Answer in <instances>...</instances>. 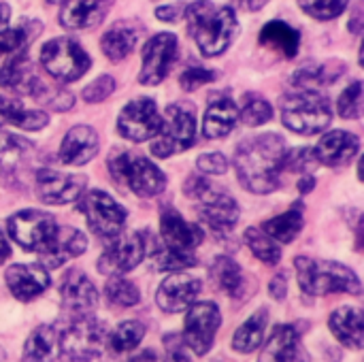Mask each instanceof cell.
Returning <instances> with one entry per match:
<instances>
[{
	"instance_id": "42",
	"label": "cell",
	"mask_w": 364,
	"mask_h": 362,
	"mask_svg": "<svg viewBox=\"0 0 364 362\" xmlns=\"http://www.w3.org/2000/svg\"><path fill=\"white\" fill-rule=\"evenodd\" d=\"M239 115H241V119H243L247 126L254 128V126L267 124V122L273 117V109H271V105H269L262 96H258V94H247V96L243 98V107H241Z\"/></svg>"
},
{
	"instance_id": "7",
	"label": "cell",
	"mask_w": 364,
	"mask_h": 362,
	"mask_svg": "<svg viewBox=\"0 0 364 362\" xmlns=\"http://www.w3.org/2000/svg\"><path fill=\"white\" fill-rule=\"evenodd\" d=\"M109 171L115 181L126 183L141 198L158 196L166 188V175L151 160L134 151L115 154L109 162Z\"/></svg>"
},
{
	"instance_id": "8",
	"label": "cell",
	"mask_w": 364,
	"mask_h": 362,
	"mask_svg": "<svg viewBox=\"0 0 364 362\" xmlns=\"http://www.w3.org/2000/svg\"><path fill=\"white\" fill-rule=\"evenodd\" d=\"M41 64L55 81L70 83L87 73V68L92 66V60L77 41L62 36L43 45Z\"/></svg>"
},
{
	"instance_id": "54",
	"label": "cell",
	"mask_w": 364,
	"mask_h": 362,
	"mask_svg": "<svg viewBox=\"0 0 364 362\" xmlns=\"http://www.w3.org/2000/svg\"><path fill=\"white\" fill-rule=\"evenodd\" d=\"M9 19H11V9L9 4H0V32H4L9 28Z\"/></svg>"
},
{
	"instance_id": "29",
	"label": "cell",
	"mask_w": 364,
	"mask_h": 362,
	"mask_svg": "<svg viewBox=\"0 0 364 362\" xmlns=\"http://www.w3.org/2000/svg\"><path fill=\"white\" fill-rule=\"evenodd\" d=\"M328 326L343 346L352 350H363V312L358 307H339L337 312H333Z\"/></svg>"
},
{
	"instance_id": "15",
	"label": "cell",
	"mask_w": 364,
	"mask_h": 362,
	"mask_svg": "<svg viewBox=\"0 0 364 362\" xmlns=\"http://www.w3.org/2000/svg\"><path fill=\"white\" fill-rule=\"evenodd\" d=\"M160 126H162V117L151 98H136L128 102L117 119L119 134L136 143L154 139Z\"/></svg>"
},
{
	"instance_id": "14",
	"label": "cell",
	"mask_w": 364,
	"mask_h": 362,
	"mask_svg": "<svg viewBox=\"0 0 364 362\" xmlns=\"http://www.w3.org/2000/svg\"><path fill=\"white\" fill-rule=\"evenodd\" d=\"M179 41L171 32H160L154 38L147 41L143 47V64L139 81L143 85H158L166 79L168 70L173 68V62L177 58Z\"/></svg>"
},
{
	"instance_id": "3",
	"label": "cell",
	"mask_w": 364,
	"mask_h": 362,
	"mask_svg": "<svg viewBox=\"0 0 364 362\" xmlns=\"http://www.w3.org/2000/svg\"><path fill=\"white\" fill-rule=\"evenodd\" d=\"M294 267H296L299 282L305 294H311V297H326L335 292L360 294L363 290L358 275L341 262L314 260V258L301 256L294 260Z\"/></svg>"
},
{
	"instance_id": "12",
	"label": "cell",
	"mask_w": 364,
	"mask_h": 362,
	"mask_svg": "<svg viewBox=\"0 0 364 362\" xmlns=\"http://www.w3.org/2000/svg\"><path fill=\"white\" fill-rule=\"evenodd\" d=\"M220 322H222V318H220V309L215 303L205 301V303L190 305V312L186 316V326H183L186 346L196 356H205L213 346Z\"/></svg>"
},
{
	"instance_id": "21",
	"label": "cell",
	"mask_w": 364,
	"mask_h": 362,
	"mask_svg": "<svg viewBox=\"0 0 364 362\" xmlns=\"http://www.w3.org/2000/svg\"><path fill=\"white\" fill-rule=\"evenodd\" d=\"M160 237L166 247L194 252L203 243V230L183 220V215L175 209H164L160 213Z\"/></svg>"
},
{
	"instance_id": "31",
	"label": "cell",
	"mask_w": 364,
	"mask_h": 362,
	"mask_svg": "<svg viewBox=\"0 0 364 362\" xmlns=\"http://www.w3.org/2000/svg\"><path fill=\"white\" fill-rule=\"evenodd\" d=\"M11 124L21 130H41L49 124V115L43 111L26 109L13 96H0V126Z\"/></svg>"
},
{
	"instance_id": "10",
	"label": "cell",
	"mask_w": 364,
	"mask_h": 362,
	"mask_svg": "<svg viewBox=\"0 0 364 362\" xmlns=\"http://www.w3.org/2000/svg\"><path fill=\"white\" fill-rule=\"evenodd\" d=\"M79 211L85 215L87 226L98 237L113 239L126 226V209L102 190L87 192L79 203Z\"/></svg>"
},
{
	"instance_id": "13",
	"label": "cell",
	"mask_w": 364,
	"mask_h": 362,
	"mask_svg": "<svg viewBox=\"0 0 364 362\" xmlns=\"http://www.w3.org/2000/svg\"><path fill=\"white\" fill-rule=\"evenodd\" d=\"M58 228L53 215L36 211V209H26L17 211L6 220V230L9 235L28 252H38L53 235Z\"/></svg>"
},
{
	"instance_id": "1",
	"label": "cell",
	"mask_w": 364,
	"mask_h": 362,
	"mask_svg": "<svg viewBox=\"0 0 364 362\" xmlns=\"http://www.w3.org/2000/svg\"><path fill=\"white\" fill-rule=\"evenodd\" d=\"M286 143L279 134L267 132L245 139L237 147L235 169L243 188L254 194H269L279 188V171L284 169Z\"/></svg>"
},
{
	"instance_id": "17",
	"label": "cell",
	"mask_w": 364,
	"mask_h": 362,
	"mask_svg": "<svg viewBox=\"0 0 364 362\" xmlns=\"http://www.w3.org/2000/svg\"><path fill=\"white\" fill-rule=\"evenodd\" d=\"M60 297L62 305L70 316H87L98 305V290L90 282V277L79 271L70 269L60 282Z\"/></svg>"
},
{
	"instance_id": "26",
	"label": "cell",
	"mask_w": 364,
	"mask_h": 362,
	"mask_svg": "<svg viewBox=\"0 0 364 362\" xmlns=\"http://www.w3.org/2000/svg\"><path fill=\"white\" fill-rule=\"evenodd\" d=\"M239 119V109L237 105L226 98V96H215L209 100L205 119H203V130L207 139H222L228 137Z\"/></svg>"
},
{
	"instance_id": "16",
	"label": "cell",
	"mask_w": 364,
	"mask_h": 362,
	"mask_svg": "<svg viewBox=\"0 0 364 362\" xmlns=\"http://www.w3.org/2000/svg\"><path fill=\"white\" fill-rule=\"evenodd\" d=\"M85 188L83 175H66L53 169L36 171V194L45 205H66L81 196Z\"/></svg>"
},
{
	"instance_id": "18",
	"label": "cell",
	"mask_w": 364,
	"mask_h": 362,
	"mask_svg": "<svg viewBox=\"0 0 364 362\" xmlns=\"http://www.w3.org/2000/svg\"><path fill=\"white\" fill-rule=\"evenodd\" d=\"M87 247V239L81 230L70 226H58L51 239L38 250V258L45 267H62L64 262L81 256Z\"/></svg>"
},
{
	"instance_id": "53",
	"label": "cell",
	"mask_w": 364,
	"mask_h": 362,
	"mask_svg": "<svg viewBox=\"0 0 364 362\" xmlns=\"http://www.w3.org/2000/svg\"><path fill=\"white\" fill-rule=\"evenodd\" d=\"M235 4H239L241 9H245V11H260L269 0H232Z\"/></svg>"
},
{
	"instance_id": "27",
	"label": "cell",
	"mask_w": 364,
	"mask_h": 362,
	"mask_svg": "<svg viewBox=\"0 0 364 362\" xmlns=\"http://www.w3.org/2000/svg\"><path fill=\"white\" fill-rule=\"evenodd\" d=\"M60 358V337L55 324H43L32 331L23 344V362H53Z\"/></svg>"
},
{
	"instance_id": "41",
	"label": "cell",
	"mask_w": 364,
	"mask_h": 362,
	"mask_svg": "<svg viewBox=\"0 0 364 362\" xmlns=\"http://www.w3.org/2000/svg\"><path fill=\"white\" fill-rule=\"evenodd\" d=\"M154 262H156V269H160V271H175L177 273V271L194 267L196 256H194V252H183V250H173V247L162 245V250L156 252Z\"/></svg>"
},
{
	"instance_id": "52",
	"label": "cell",
	"mask_w": 364,
	"mask_h": 362,
	"mask_svg": "<svg viewBox=\"0 0 364 362\" xmlns=\"http://www.w3.org/2000/svg\"><path fill=\"white\" fill-rule=\"evenodd\" d=\"M164 362H192V358L188 356V352L181 346H175V348H168V354H166Z\"/></svg>"
},
{
	"instance_id": "37",
	"label": "cell",
	"mask_w": 364,
	"mask_h": 362,
	"mask_svg": "<svg viewBox=\"0 0 364 362\" xmlns=\"http://www.w3.org/2000/svg\"><path fill=\"white\" fill-rule=\"evenodd\" d=\"M301 230H303V211L296 207L262 224V233H267L273 241H279V243L294 241Z\"/></svg>"
},
{
	"instance_id": "48",
	"label": "cell",
	"mask_w": 364,
	"mask_h": 362,
	"mask_svg": "<svg viewBox=\"0 0 364 362\" xmlns=\"http://www.w3.org/2000/svg\"><path fill=\"white\" fill-rule=\"evenodd\" d=\"M215 77H218L215 70H209V68H203V66H190V68L181 75L179 83H181V87H183L186 92H194V90H198L200 85L215 81Z\"/></svg>"
},
{
	"instance_id": "33",
	"label": "cell",
	"mask_w": 364,
	"mask_h": 362,
	"mask_svg": "<svg viewBox=\"0 0 364 362\" xmlns=\"http://www.w3.org/2000/svg\"><path fill=\"white\" fill-rule=\"evenodd\" d=\"M260 43L279 51L286 58H294L299 53L301 34L299 30H294L292 26L284 21H269L260 32Z\"/></svg>"
},
{
	"instance_id": "38",
	"label": "cell",
	"mask_w": 364,
	"mask_h": 362,
	"mask_svg": "<svg viewBox=\"0 0 364 362\" xmlns=\"http://www.w3.org/2000/svg\"><path fill=\"white\" fill-rule=\"evenodd\" d=\"M143 337H145V326L136 320H128L122 322L111 335H107V348L113 354H124L134 350L143 341Z\"/></svg>"
},
{
	"instance_id": "19",
	"label": "cell",
	"mask_w": 364,
	"mask_h": 362,
	"mask_svg": "<svg viewBox=\"0 0 364 362\" xmlns=\"http://www.w3.org/2000/svg\"><path fill=\"white\" fill-rule=\"evenodd\" d=\"M200 294V282L186 275V273H173L171 277H166L158 292H156V303L160 309L168 312V314H177L188 309L190 305H194L196 297Z\"/></svg>"
},
{
	"instance_id": "35",
	"label": "cell",
	"mask_w": 364,
	"mask_h": 362,
	"mask_svg": "<svg viewBox=\"0 0 364 362\" xmlns=\"http://www.w3.org/2000/svg\"><path fill=\"white\" fill-rule=\"evenodd\" d=\"M209 277L218 290H222L230 297H237L239 290L243 288V273H241L239 265L235 260H230L228 256H218L213 260Z\"/></svg>"
},
{
	"instance_id": "39",
	"label": "cell",
	"mask_w": 364,
	"mask_h": 362,
	"mask_svg": "<svg viewBox=\"0 0 364 362\" xmlns=\"http://www.w3.org/2000/svg\"><path fill=\"white\" fill-rule=\"evenodd\" d=\"M245 243H247V247L252 250V254H254L260 262H264V265H269V267H275V265L282 260V250H279V245H277L267 233H262V230H258V228H247V230H245Z\"/></svg>"
},
{
	"instance_id": "24",
	"label": "cell",
	"mask_w": 364,
	"mask_h": 362,
	"mask_svg": "<svg viewBox=\"0 0 364 362\" xmlns=\"http://www.w3.org/2000/svg\"><path fill=\"white\" fill-rule=\"evenodd\" d=\"M98 134L90 126H75L66 132L60 147V162L70 166L87 164L98 154Z\"/></svg>"
},
{
	"instance_id": "46",
	"label": "cell",
	"mask_w": 364,
	"mask_h": 362,
	"mask_svg": "<svg viewBox=\"0 0 364 362\" xmlns=\"http://www.w3.org/2000/svg\"><path fill=\"white\" fill-rule=\"evenodd\" d=\"M318 166V158L311 147H301L296 151H286L284 158V169L288 171H299V173H311Z\"/></svg>"
},
{
	"instance_id": "25",
	"label": "cell",
	"mask_w": 364,
	"mask_h": 362,
	"mask_svg": "<svg viewBox=\"0 0 364 362\" xmlns=\"http://www.w3.org/2000/svg\"><path fill=\"white\" fill-rule=\"evenodd\" d=\"M358 149H360V141L356 134L346 130H331L328 134L322 137L314 154L318 158V164L341 166L348 164L358 154Z\"/></svg>"
},
{
	"instance_id": "50",
	"label": "cell",
	"mask_w": 364,
	"mask_h": 362,
	"mask_svg": "<svg viewBox=\"0 0 364 362\" xmlns=\"http://www.w3.org/2000/svg\"><path fill=\"white\" fill-rule=\"evenodd\" d=\"M269 292H271V297L277 299V301H284V299H286V294H288V280H286V273H279L277 277L271 280Z\"/></svg>"
},
{
	"instance_id": "40",
	"label": "cell",
	"mask_w": 364,
	"mask_h": 362,
	"mask_svg": "<svg viewBox=\"0 0 364 362\" xmlns=\"http://www.w3.org/2000/svg\"><path fill=\"white\" fill-rule=\"evenodd\" d=\"M105 297H107V301H109L111 305H115V307H134V305L139 303V299H141L139 288H136L132 282H128V280H124V277H119V275H113V277L107 282V286H105Z\"/></svg>"
},
{
	"instance_id": "30",
	"label": "cell",
	"mask_w": 364,
	"mask_h": 362,
	"mask_svg": "<svg viewBox=\"0 0 364 362\" xmlns=\"http://www.w3.org/2000/svg\"><path fill=\"white\" fill-rule=\"evenodd\" d=\"M32 145L15 134L0 130V177H15L30 162Z\"/></svg>"
},
{
	"instance_id": "47",
	"label": "cell",
	"mask_w": 364,
	"mask_h": 362,
	"mask_svg": "<svg viewBox=\"0 0 364 362\" xmlns=\"http://www.w3.org/2000/svg\"><path fill=\"white\" fill-rule=\"evenodd\" d=\"M113 90H115V79L113 77H109V75H102V77H98L96 81H92L85 90H83V100L85 102H102V100H107L111 94H113Z\"/></svg>"
},
{
	"instance_id": "55",
	"label": "cell",
	"mask_w": 364,
	"mask_h": 362,
	"mask_svg": "<svg viewBox=\"0 0 364 362\" xmlns=\"http://www.w3.org/2000/svg\"><path fill=\"white\" fill-rule=\"evenodd\" d=\"M11 256V247H9V241L4 237V233L0 230V265L6 262V258Z\"/></svg>"
},
{
	"instance_id": "4",
	"label": "cell",
	"mask_w": 364,
	"mask_h": 362,
	"mask_svg": "<svg viewBox=\"0 0 364 362\" xmlns=\"http://www.w3.org/2000/svg\"><path fill=\"white\" fill-rule=\"evenodd\" d=\"M183 192L196 203L200 220L215 233H228L239 222L241 211L237 201L222 188L213 186L209 179L200 175H190L183 186Z\"/></svg>"
},
{
	"instance_id": "45",
	"label": "cell",
	"mask_w": 364,
	"mask_h": 362,
	"mask_svg": "<svg viewBox=\"0 0 364 362\" xmlns=\"http://www.w3.org/2000/svg\"><path fill=\"white\" fill-rule=\"evenodd\" d=\"M32 36H34V32H30V28H26V23H19L17 28H6L4 32H0V58L6 53L21 51Z\"/></svg>"
},
{
	"instance_id": "56",
	"label": "cell",
	"mask_w": 364,
	"mask_h": 362,
	"mask_svg": "<svg viewBox=\"0 0 364 362\" xmlns=\"http://www.w3.org/2000/svg\"><path fill=\"white\" fill-rule=\"evenodd\" d=\"M130 362H162L158 358V354L154 352V350H145V352H141L139 356H134Z\"/></svg>"
},
{
	"instance_id": "23",
	"label": "cell",
	"mask_w": 364,
	"mask_h": 362,
	"mask_svg": "<svg viewBox=\"0 0 364 362\" xmlns=\"http://www.w3.org/2000/svg\"><path fill=\"white\" fill-rule=\"evenodd\" d=\"M113 0H64L60 23L68 30H90L102 23Z\"/></svg>"
},
{
	"instance_id": "44",
	"label": "cell",
	"mask_w": 364,
	"mask_h": 362,
	"mask_svg": "<svg viewBox=\"0 0 364 362\" xmlns=\"http://www.w3.org/2000/svg\"><path fill=\"white\" fill-rule=\"evenodd\" d=\"M339 113L346 119H358L363 115V83L360 81H352L341 98H339Z\"/></svg>"
},
{
	"instance_id": "34",
	"label": "cell",
	"mask_w": 364,
	"mask_h": 362,
	"mask_svg": "<svg viewBox=\"0 0 364 362\" xmlns=\"http://www.w3.org/2000/svg\"><path fill=\"white\" fill-rule=\"evenodd\" d=\"M267 318H269V312L258 309L245 324L239 326V331L235 333V339H232V348L237 352H241V354L256 352L262 346V339H264Z\"/></svg>"
},
{
	"instance_id": "2",
	"label": "cell",
	"mask_w": 364,
	"mask_h": 362,
	"mask_svg": "<svg viewBox=\"0 0 364 362\" xmlns=\"http://www.w3.org/2000/svg\"><path fill=\"white\" fill-rule=\"evenodd\" d=\"M190 34L203 55L213 58L226 51L237 34V15L230 6H215L209 0H198L186 6Z\"/></svg>"
},
{
	"instance_id": "49",
	"label": "cell",
	"mask_w": 364,
	"mask_h": 362,
	"mask_svg": "<svg viewBox=\"0 0 364 362\" xmlns=\"http://www.w3.org/2000/svg\"><path fill=\"white\" fill-rule=\"evenodd\" d=\"M196 166H198L203 173H207V175H224V173L228 171V160H226L222 154L213 151V154H203V156H198Z\"/></svg>"
},
{
	"instance_id": "51",
	"label": "cell",
	"mask_w": 364,
	"mask_h": 362,
	"mask_svg": "<svg viewBox=\"0 0 364 362\" xmlns=\"http://www.w3.org/2000/svg\"><path fill=\"white\" fill-rule=\"evenodd\" d=\"M183 4H168V6H160V9H156V17L158 19H162V21H177L181 15H183Z\"/></svg>"
},
{
	"instance_id": "43",
	"label": "cell",
	"mask_w": 364,
	"mask_h": 362,
	"mask_svg": "<svg viewBox=\"0 0 364 362\" xmlns=\"http://www.w3.org/2000/svg\"><path fill=\"white\" fill-rule=\"evenodd\" d=\"M348 2H350V0H299V6H301L307 15L326 21V19L339 17V15L346 11Z\"/></svg>"
},
{
	"instance_id": "11",
	"label": "cell",
	"mask_w": 364,
	"mask_h": 362,
	"mask_svg": "<svg viewBox=\"0 0 364 362\" xmlns=\"http://www.w3.org/2000/svg\"><path fill=\"white\" fill-rule=\"evenodd\" d=\"M147 241L143 233H128L117 235L107 245L102 256L98 258V271L102 275H122L136 269L145 258Z\"/></svg>"
},
{
	"instance_id": "32",
	"label": "cell",
	"mask_w": 364,
	"mask_h": 362,
	"mask_svg": "<svg viewBox=\"0 0 364 362\" xmlns=\"http://www.w3.org/2000/svg\"><path fill=\"white\" fill-rule=\"evenodd\" d=\"M136 41H139V28L132 23H126V21H117L102 34L100 45L109 60L119 62L132 53Z\"/></svg>"
},
{
	"instance_id": "5",
	"label": "cell",
	"mask_w": 364,
	"mask_h": 362,
	"mask_svg": "<svg viewBox=\"0 0 364 362\" xmlns=\"http://www.w3.org/2000/svg\"><path fill=\"white\" fill-rule=\"evenodd\" d=\"M60 337V358L68 362H92L107 346V329L92 314L73 316L64 324H55Z\"/></svg>"
},
{
	"instance_id": "20",
	"label": "cell",
	"mask_w": 364,
	"mask_h": 362,
	"mask_svg": "<svg viewBox=\"0 0 364 362\" xmlns=\"http://www.w3.org/2000/svg\"><path fill=\"white\" fill-rule=\"evenodd\" d=\"M4 282L17 301L30 303L47 290L49 273L43 265H13L6 269Z\"/></svg>"
},
{
	"instance_id": "22",
	"label": "cell",
	"mask_w": 364,
	"mask_h": 362,
	"mask_svg": "<svg viewBox=\"0 0 364 362\" xmlns=\"http://www.w3.org/2000/svg\"><path fill=\"white\" fill-rule=\"evenodd\" d=\"M260 362H309V354L296 329L282 324L273 329V335L260 354Z\"/></svg>"
},
{
	"instance_id": "6",
	"label": "cell",
	"mask_w": 364,
	"mask_h": 362,
	"mask_svg": "<svg viewBox=\"0 0 364 362\" xmlns=\"http://www.w3.org/2000/svg\"><path fill=\"white\" fill-rule=\"evenodd\" d=\"M284 126L299 134H318L333 122V109L326 96L314 90H301L284 98L282 102Z\"/></svg>"
},
{
	"instance_id": "9",
	"label": "cell",
	"mask_w": 364,
	"mask_h": 362,
	"mask_svg": "<svg viewBox=\"0 0 364 362\" xmlns=\"http://www.w3.org/2000/svg\"><path fill=\"white\" fill-rule=\"evenodd\" d=\"M158 139L151 143V154L156 158H168L173 154L186 151L196 139V117L183 105H171L164 113Z\"/></svg>"
},
{
	"instance_id": "36",
	"label": "cell",
	"mask_w": 364,
	"mask_h": 362,
	"mask_svg": "<svg viewBox=\"0 0 364 362\" xmlns=\"http://www.w3.org/2000/svg\"><path fill=\"white\" fill-rule=\"evenodd\" d=\"M335 62H331V64H307V66H303L301 70L294 73V79H292L294 85L299 90H314V92H318L320 85L335 83L337 77L343 73V66L341 64L333 70Z\"/></svg>"
},
{
	"instance_id": "28",
	"label": "cell",
	"mask_w": 364,
	"mask_h": 362,
	"mask_svg": "<svg viewBox=\"0 0 364 362\" xmlns=\"http://www.w3.org/2000/svg\"><path fill=\"white\" fill-rule=\"evenodd\" d=\"M38 77L34 75V68L23 51H17L4 66L0 68V85L13 94H26L30 96L34 83Z\"/></svg>"
}]
</instances>
